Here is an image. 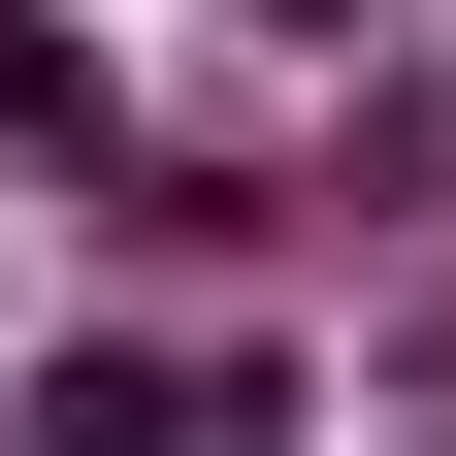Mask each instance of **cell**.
<instances>
[{
	"label": "cell",
	"mask_w": 456,
	"mask_h": 456,
	"mask_svg": "<svg viewBox=\"0 0 456 456\" xmlns=\"http://www.w3.org/2000/svg\"><path fill=\"white\" fill-rule=\"evenodd\" d=\"M261 33H359V0H261Z\"/></svg>",
	"instance_id": "6da1fadb"
}]
</instances>
